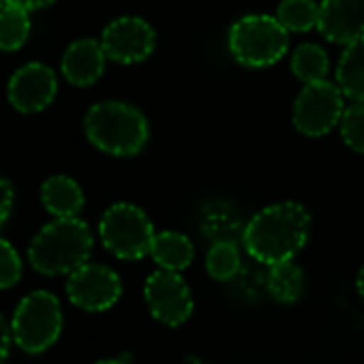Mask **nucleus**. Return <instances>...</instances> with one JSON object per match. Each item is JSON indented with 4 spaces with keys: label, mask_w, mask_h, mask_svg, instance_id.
<instances>
[{
    "label": "nucleus",
    "mask_w": 364,
    "mask_h": 364,
    "mask_svg": "<svg viewBox=\"0 0 364 364\" xmlns=\"http://www.w3.org/2000/svg\"><path fill=\"white\" fill-rule=\"evenodd\" d=\"M311 217L296 202H281L257 213L245 228V247L262 264L289 262L306 242Z\"/></svg>",
    "instance_id": "obj_1"
},
{
    "label": "nucleus",
    "mask_w": 364,
    "mask_h": 364,
    "mask_svg": "<svg viewBox=\"0 0 364 364\" xmlns=\"http://www.w3.org/2000/svg\"><path fill=\"white\" fill-rule=\"evenodd\" d=\"M92 253V232L82 219H56L39 230L28 247L31 266L46 274H71L86 266Z\"/></svg>",
    "instance_id": "obj_2"
},
{
    "label": "nucleus",
    "mask_w": 364,
    "mask_h": 364,
    "mask_svg": "<svg viewBox=\"0 0 364 364\" xmlns=\"http://www.w3.org/2000/svg\"><path fill=\"white\" fill-rule=\"evenodd\" d=\"M84 131L92 146L114 156H133L148 141L146 116L122 101H103L88 109Z\"/></svg>",
    "instance_id": "obj_3"
},
{
    "label": "nucleus",
    "mask_w": 364,
    "mask_h": 364,
    "mask_svg": "<svg viewBox=\"0 0 364 364\" xmlns=\"http://www.w3.org/2000/svg\"><path fill=\"white\" fill-rule=\"evenodd\" d=\"M228 46L234 60L242 67L264 69L285 56L289 48V33L272 16H245L232 24Z\"/></svg>",
    "instance_id": "obj_4"
},
{
    "label": "nucleus",
    "mask_w": 364,
    "mask_h": 364,
    "mask_svg": "<svg viewBox=\"0 0 364 364\" xmlns=\"http://www.w3.org/2000/svg\"><path fill=\"white\" fill-rule=\"evenodd\" d=\"M11 332L14 343L28 353L50 349L63 332V309L58 298L43 289L22 298L14 313Z\"/></svg>",
    "instance_id": "obj_5"
},
{
    "label": "nucleus",
    "mask_w": 364,
    "mask_h": 364,
    "mask_svg": "<svg viewBox=\"0 0 364 364\" xmlns=\"http://www.w3.org/2000/svg\"><path fill=\"white\" fill-rule=\"evenodd\" d=\"M99 236L103 247L118 259H141L154 242L152 221L133 204L109 206L101 217Z\"/></svg>",
    "instance_id": "obj_6"
},
{
    "label": "nucleus",
    "mask_w": 364,
    "mask_h": 364,
    "mask_svg": "<svg viewBox=\"0 0 364 364\" xmlns=\"http://www.w3.org/2000/svg\"><path fill=\"white\" fill-rule=\"evenodd\" d=\"M343 92L330 82L306 84L294 103V127L306 137H321L343 116Z\"/></svg>",
    "instance_id": "obj_7"
},
{
    "label": "nucleus",
    "mask_w": 364,
    "mask_h": 364,
    "mask_svg": "<svg viewBox=\"0 0 364 364\" xmlns=\"http://www.w3.org/2000/svg\"><path fill=\"white\" fill-rule=\"evenodd\" d=\"M144 298L152 317L165 326L185 323L193 313V296L178 272L156 270L146 279Z\"/></svg>",
    "instance_id": "obj_8"
},
{
    "label": "nucleus",
    "mask_w": 364,
    "mask_h": 364,
    "mask_svg": "<svg viewBox=\"0 0 364 364\" xmlns=\"http://www.w3.org/2000/svg\"><path fill=\"white\" fill-rule=\"evenodd\" d=\"M122 294L120 277L103 264H86L69 274L67 296L69 300L88 313L107 311L118 302Z\"/></svg>",
    "instance_id": "obj_9"
},
{
    "label": "nucleus",
    "mask_w": 364,
    "mask_h": 364,
    "mask_svg": "<svg viewBox=\"0 0 364 364\" xmlns=\"http://www.w3.org/2000/svg\"><path fill=\"white\" fill-rule=\"evenodd\" d=\"M156 46L152 26L141 18H118L103 28L101 48L105 56L120 65L146 60Z\"/></svg>",
    "instance_id": "obj_10"
},
{
    "label": "nucleus",
    "mask_w": 364,
    "mask_h": 364,
    "mask_svg": "<svg viewBox=\"0 0 364 364\" xmlns=\"http://www.w3.org/2000/svg\"><path fill=\"white\" fill-rule=\"evenodd\" d=\"M58 90L56 73L43 63H28L20 67L7 86L9 103L22 114H35L46 109Z\"/></svg>",
    "instance_id": "obj_11"
},
{
    "label": "nucleus",
    "mask_w": 364,
    "mask_h": 364,
    "mask_svg": "<svg viewBox=\"0 0 364 364\" xmlns=\"http://www.w3.org/2000/svg\"><path fill=\"white\" fill-rule=\"evenodd\" d=\"M317 28L330 43L349 46L364 37V0H321Z\"/></svg>",
    "instance_id": "obj_12"
},
{
    "label": "nucleus",
    "mask_w": 364,
    "mask_h": 364,
    "mask_svg": "<svg viewBox=\"0 0 364 364\" xmlns=\"http://www.w3.org/2000/svg\"><path fill=\"white\" fill-rule=\"evenodd\" d=\"M105 52L101 48V41L95 39H80L73 41L65 54H63V75L73 86H92L105 69Z\"/></svg>",
    "instance_id": "obj_13"
},
{
    "label": "nucleus",
    "mask_w": 364,
    "mask_h": 364,
    "mask_svg": "<svg viewBox=\"0 0 364 364\" xmlns=\"http://www.w3.org/2000/svg\"><path fill=\"white\" fill-rule=\"evenodd\" d=\"M41 202L56 219H75L84 208V191L69 176H52L41 185Z\"/></svg>",
    "instance_id": "obj_14"
},
{
    "label": "nucleus",
    "mask_w": 364,
    "mask_h": 364,
    "mask_svg": "<svg viewBox=\"0 0 364 364\" xmlns=\"http://www.w3.org/2000/svg\"><path fill=\"white\" fill-rule=\"evenodd\" d=\"M336 86L343 97L364 103V37L345 46L336 67Z\"/></svg>",
    "instance_id": "obj_15"
},
{
    "label": "nucleus",
    "mask_w": 364,
    "mask_h": 364,
    "mask_svg": "<svg viewBox=\"0 0 364 364\" xmlns=\"http://www.w3.org/2000/svg\"><path fill=\"white\" fill-rule=\"evenodd\" d=\"M150 255L154 262L167 272H180L193 262V245L185 234L178 232H161L154 236Z\"/></svg>",
    "instance_id": "obj_16"
},
{
    "label": "nucleus",
    "mask_w": 364,
    "mask_h": 364,
    "mask_svg": "<svg viewBox=\"0 0 364 364\" xmlns=\"http://www.w3.org/2000/svg\"><path fill=\"white\" fill-rule=\"evenodd\" d=\"M328 69H330L328 54L323 48L315 43H302L291 54V71L300 82H304V86L323 82Z\"/></svg>",
    "instance_id": "obj_17"
},
{
    "label": "nucleus",
    "mask_w": 364,
    "mask_h": 364,
    "mask_svg": "<svg viewBox=\"0 0 364 364\" xmlns=\"http://www.w3.org/2000/svg\"><path fill=\"white\" fill-rule=\"evenodd\" d=\"M268 291L279 302H296V300H300V296L304 294V274H302V270L291 262L270 266Z\"/></svg>",
    "instance_id": "obj_18"
},
{
    "label": "nucleus",
    "mask_w": 364,
    "mask_h": 364,
    "mask_svg": "<svg viewBox=\"0 0 364 364\" xmlns=\"http://www.w3.org/2000/svg\"><path fill=\"white\" fill-rule=\"evenodd\" d=\"M319 5L315 0H281L277 20L287 33H306L317 28Z\"/></svg>",
    "instance_id": "obj_19"
},
{
    "label": "nucleus",
    "mask_w": 364,
    "mask_h": 364,
    "mask_svg": "<svg viewBox=\"0 0 364 364\" xmlns=\"http://www.w3.org/2000/svg\"><path fill=\"white\" fill-rule=\"evenodd\" d=\"M31 35V18L26 11L5 5L0 9V50L16 52Z\"/></svg>",
    "instance_id": "obj_20"
},
{
    "label": "nucleus",
    "mask_w": 364,
    "mask_h": 364,
    "mask_svg": "<svg viewBox=\"0 0 364 364\" xmlns=\"http://www.w3.org/2000/svg\"><path fill=\"white\" fill-rule=\"evenodd\" d=\"M206 270L217 281H230L240 270V253L236 245L228 240H219L210 247L206 255Z\"/></svg>",
    "instance_id": "obj_21"
},
{
    "label": "nucleus",
    "mask_w": 364,
    "mask_h": 364,
    "mask_svg": "<svg viewBox=\"0 0 364 364\" xmlns=\"http://www.w3.org/2000/svg\"><path fill=\"white\" fill-rule=\"evenodd\" d=\"M341 135L345 144L353 150L364 154V103L349 105L341 116Z\"/></svg>",
    "instance_id": "obj_22"
},
{
    "label": "nucleus",
    "mask_w": 364,
    "mask_h": 364,
    "mask_svg": "<svg viewBox=\"0 0 364 364\" xmlns=\"http://www.w3.org/2000/svg\"><path fill=\"white\" fill-rule=\"evenodd\" d=\"M22 277V259L16 251V247L0 238V289L14 287Z\"/></svg>",
    "instance_id": "obj_23"
},
{
    "label": "nucleus",
    "mask_w": 364,
    "mask_h": 364,
    "mask_svg": "<svg viewBox=\"0 0 364 364\" xmlns=\"http://www.w3.org/2000/svg\"><path fill=\"white\" fill-rule=\"evenodd\" d=\"M14 208V187L11 182L0 176V228L5 225Z\"/></svg>",
    "instance_id": "obj_24"
},
{
    "label": "nucleus",
    "mask_w": 364,
    "mask_h": 364,
    "mask_svg": "<svg viewBox=\"0 0 364 364\" xmlns=\"http://www.w3.org/2000/svg\"><path fill=\"white\" fill-rule=\"evenodd\" d=\"M11 343H14V332H11V326L7 323V319L0 315V364H3L9 355V349H11Z\"/></svg>",
    "instance_id": "obj_25"
},
{
    "label": "nucleus",
    "mask_w": 364,
    "mask_h": 364,
    "mask_svg": "<svg viewBox=\"0 0 364 364\" xmlns=\"http://www.w3.org/2000/svg\"><path fill=\"white\" fill-rule=\"evenodd\" d=\"M54 0H5V5H11L16 9H22V11H37V9H43V7H50Z\"/></svg>",
    "instance_id": "obj_26"
},
{
    "label": "nucleus",
    "mask_w": 364,
    "mask_h": 364,
    "mask_svg": "<svg viewBox=\"0 0 364 364\" xmlns=\"http://www.w3.org/2000/svg\"><path fill=\"white\" fill-rule=\"evenodd\" d=\"M355 285H358V294L362 296V300H364V268L358 272V281H355Z\"/></svg>",
    "instance_id": "obj_27"
},
{
    "label": "nucleus",
    "mask_w": 364,
    "mask_h": 364,
    "mask_svg": "<svg viewBox=\"0 0 364 364\" xmlns=\"http://www.w3.org/2000/svg\"><path fill=\"white\" fill-rule=\"evenodd\" d=\"M95 364H127V362H122V360H99Z\"/></svg>",
    "instance_id": "obj_28"
},
{
    "label": "nucleus",
    "mask_w": 364,
    "mask_h": 364,
    "mask_svg": "<svg viewBox=\"0 0 364 364\" xmlns=\"http://www.w3.org/2000/svg\"><path fill=\"white\" fill-rule=\"evenodd\" d=\"M5 7V0H0V9H3Z\"/></svg>",
    "instance_id": "obj_29"
}]
</instances>
